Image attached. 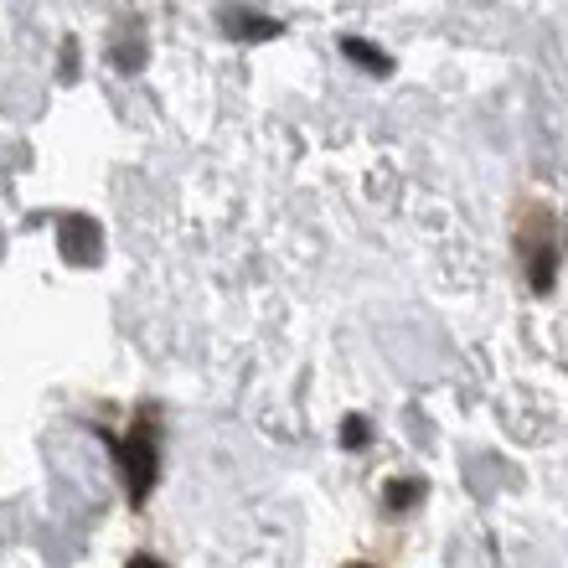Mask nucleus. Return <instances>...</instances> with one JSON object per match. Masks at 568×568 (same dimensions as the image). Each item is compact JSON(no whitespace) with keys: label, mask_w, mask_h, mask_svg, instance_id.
<instances>
[{"label":"nucleus","mask_w":568,"mask_h":568,"mask_svg":"<svg viewBox=\"0 0 568 568\" xmlns=\"http://www.w3.org/2000/svg\"><path fill=\"white\" fill-rule=\"evenodd\" d=\"M62 78H78V42L73 37L62 42Z\"/></svg>","instance_id":"nucleus-9"},{"label":"nucleus","mask_w":568,"mask_h":568,"mask_svg":"<svg viewBox=\"0 0 568 568\" xmlns=\"http://www.w3.org/2000/svg\"><path fill=\"white\" fill-rule=\"evenodd\" d=\"M58 248L73 270H99L104 264V227L93 223L89 212H68L58 223Z\"/></svg>","instance_id":"nucleus-3"},{"label":"nucleus","mask_w":568,"mask_h":568,"mask_svg":"<svg viewBox=\"0 0 568 568\" xmlns=\"http://www.w3.org/2000/svg\"><path fill=\"white\" fill-rule=\"evenodd\" d=\"M109 445H114V460H120V470H124L130 507H145L150 486L161 476V414H155V404L140 408L130 434H124V439H109Z\"/></svg>","instance_id":"nucleus-2"},{"label":"nucleus","mask_w":568,"mask_h":568,"mask_svg":"<svg viewBox=\"0 0 568 568\" xmlns=\"http://www.w3.org/2000/svg\"><path fill=\"white\" fill-rule=\"evenodd\" d=\"M342 52L357 62V68H367L373 78H388L393 73V58L377 42H367V37H342Z\"/></svg>","instance_id":"nucleus-6"},{"label":"nucleus","mask_w":568,"mask_h":568,"mask_svg":"<svg viewBox=\"0 0 568 568\" xmlns=\"http://www.w3.org/2000/svg\"><path fill=\"white\" fill-rule=\"evenodd\" d=\"M517 258H523L532 295H548L558 280V258H564V233H558V217L542 202L517 207Z\"/></svg>","instance_id":"nucleus-1"},{"label":"nucleus","mask_w":568,"mask_h":568,"mask_svg":"<svg viewBox=\"0 0 568 568\" xmlns=\"http://www.w3.org/2000/svg\"><path fill=\"white\" fill-rule=\"evenodd\" d=\"M342 445H346V449H367V445H373V419H362V414H346V419H342Z\"/></svg>","instance_id":"nucleus-8"},{"label":"nucleus","mask_w":568,"mask_h":568,"mask_svg":"<svg viewBox=\"0 0 568 568\" xmlns=\"http://www.w3.org/2000/svg\"><path fill=\"white\" fill-rule=\"evenodd\" d=\"M217 27H223V37H233V42H274L284 31V21L258 16V11H248V6H223V11H217Z\"/></svg>","instance_id":"nucleus-4"},{"label":"nucleus","mask_w":568,"mask_h":568,"mask_svg":"<svg viewBox=\"0 0 568 568\" xmlns=\"http://www.w3.org/2000/svg\"><path fill=\"white\" fill-rule=\"evenodd\" d=\"M424 491H429V486H424L419 476L388 480V491H383V507H388V511H414V507L424 501Z\"/></svg>","instance_id":"nucleus-7"},{"label":"nucleus","mask_w":568,"mask_h":568,"mask_svg":"<svg viewBox=\"0 0 568 568\" xmlns=\"http://www.w3.org/2000/svg\"><path fill=\"white\" fill-rule=\"evenodd\" d=\"M109 62H114L120 73H140V68H145V37L135 31V21H130L114 42H109Z\"/></svg>","instance_id":"nucleus-5"}]
</instances>
